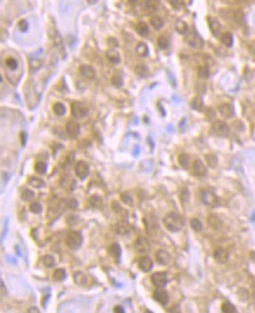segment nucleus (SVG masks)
<instances>
[{"label":"nucleus","mask_w":255,"mask_h":313,"mask_svg":"<svg viewBox=\"0 0 255 313\" xmlns=\"http://www.w3.org/2000/svg\"><path fill=\"white\" fill-rule=\"evenodd\" d=\"M183 218L177 212H169L164 218V225L169 232H179L183 227Z\"/></svg>","instance_id":"f257e3e1"},{"label":"nucleus","mask_w":255,"mask_h":313,"mask_svg":"<svg viewBox=\"0 0 255 313\" xmlns=\"http://www.w3.org/2000/svg\"><path fill=\"white\" fill-rule=\"evenodd\" d=\"M66 244L71 250H78L82 245V235L78 231H73L67 234Z\"/></svg>","instance_id":"f03ea898"},{"label":"nucleus","mask_w":255,"mask_h":313,"mask_svg":"<svg viewBox=\"0 0 255 313\" xmlns=\"http://www.w3.org/2000/svg\"><path fill=\"white\" fill-rule=\"evenodd\" d=\"M201 200L205 205L209 207H216L219 205V198L213 191L210 190H202L201 191Z\"/></svg>","instance_id":"7ed1b4c3"},{"label":"nucleus","mask_w":255,"mask_h":313,"mask_svg":"<svg viewBox=\"0 0 255 313\" xmlns=\"http://www.w3.org/2000/svg\"><path fill=\"white\" fill-rule=\"evenodd\" d=\"M71 112H72V115L75 119H84L88 114V108L82 102L73 101L72 105H71Z\"/></svg>","instance_id":"20e7f679"},{"label":"nucleus","mask_w":255,"mask_h":313,"mask_svg":"<svg viewBox=\"0 0 255 313\" xmlns=\"http://www.w3.org/2000/svg\"><path fill=\"white\" fill-rule=\"evenodd\" d=\"M212 131L214 132V134L219 135V137H226L229 133V126L221 120H216L215 122H213L212 125Z\"/></svg>","instance_id":"39448f33"},{"label":"nucleus","mask_w":255,"mask_h":313,"mask_svg":"<svg viewBox=\"0 0 255 313\" xmlns=\"http://www.w3.org/2000/svg\"><path fill=\"white\" fill-rule=\"evenodd\" d=\"M150 280L155 287H165L168 283V277L166 272H155L152 274Z\"/></svg>","instance_id":"423d86ee"},{"label":"nucleus","mask_w":255,"mask_h":313,"mask_svg":"<svg viewBox=\"0 0 255 313\" xmlns=\"http://www.w3.org/2000/svg\"><path fill=\"white\" fill-rule=\"evenodd\" d=\"M186 41L190 47L193 48H202L203 47V40L200 38V35L195 32H189L186 35Z\"/></svg>","instance_id":"0eeeda50"},{"label":"nucleus","mask_w":255,"mask_h":313,"mask_svg":"<svg viewBox=\"0 0 255 313\" xmlns=\"http://www.w3.org/2000/svg\"><path fill=\"white\" fill-rule=\"evenodd\" d=\"M153 299L155 300V301H157L160 305L166 306L167 303H168L169 297H168L167 291H165L164 290V287H157V290L153 292Z\"/></svg>","instance_id":"6e6552de"},{"label":"nucleus","mask_w":255,"mask_h":313,"mask_svg":"<svg viewBox=\"0 0 255 313\" xmlns=\"http://www.w3.org/2000/svg\"><path fill=\"white\" fill-rule=\"evenodd\" d=\"M74 172H75V174H77V177H78L79 179H85L86 177L88 175V173H90V167L87 165V163L81 160V161H78L75 164Z\"/></svg>","instance_id":"1a4fd4ad"},{"label":"nucleus","mask_w":255,"mask_h":313,"mask_svg":"<svg viewBox=\"0 0 255 313\" xmlns=\"http://www.w3.org/2000/svg\"><path fill=\"white\" fill-rule=\"evenodd\" d=\"M66 132L71 138H78L80 134V125L75 121H68L66 125Z\"/></svg>","instance_id":"9d476101"},{"label":"nucleus","mask_w":255,"mask_h":313,"mask_svg":"<svg viewBox=\"0 0 255 313\" xmlns=\"http://www.w3.org/2000/svg\"><path fill=\"white\" fill-rule=\"evenodd\" d=\"M79 73L88 80H93L95 78V70L90 65H81L79 67Z\"/></svg>","instance_id":"9b49d317"},{"label":"nucleus","mask_w":255,"mask_h":313,"mask_svg":"<svg viewBox=\"0 0 255 313\" xmlns=\"http://www.w3.org/2000/svg\"><path fill=\"white\" fill-rule=\"evenodd\" d=\"M193 173L197 177H205L207 174V168L202 163V160L196 159L193 164Z\"/></svg>","instance_id":"f8f14e48"},{"label":"nucleus","mask_w":255,"mask_h":313,"mask_svg":"<svg viewBox=\"0 0 255 313\" xmlns=\"http://www.w3.org/2000/svg\"><path fill=\"white\" fill-rule=\"evenodd\" d=\"M213 257H214V259L219 264H223V263H226L228 260V252L225 248H222V247H217V248H215V251L213 253Z\"/></svg>","instance_id":"ddd939ff"},{"label":"nucleus","mask_w":255,"mask_h":313,"mask_svg":"<svg viewBox=\"0 0 255 313\" xmlns=\"http://www.w3.org/2000/svg\"><path fill=\"white\" fill-rule=\"evenodd\" d=\"M219 112L222 115L225 119H230L233 115H234V110H233V106L226 102V104H222L219 106Z\"/></svg>","instance_id":"4468645a"},{"label":"nucleus","mask_w":255,"mask_h":313,"mask_svg":"<svg viewBox=\"0 0 255 313\" xmlns=\"http://www.w3.org/2000/svg\"><path fill=\"white\" fill-rule=\"evenodd\" d=\"M139 268L144 272H149L150 270L153 268V261L150 259L149 257L147 255H144L139 259Z\"/></svg>","instance_id":"2eb2a0df"},{"label":"nucleus","mask_w":255,"mask_h":313,"mask_svg":"<svg viewBox=\"0 0 255 313\" xmlns=\"http://www.w3.org/2000/svg\"><path fill=\"white\" fill-rule=\"evenodd\" d=\"M115 230H117V233H119L120 235H127L128 233H131L132 231V226L127 223V221H119L118 224H117V226H115Z\"/></svg>","instance_id":"dca6fc26"},{"label":"nucleus","mask_w":255,"mask_h":313,"mask_svg":"<svg viewBox=\"0 0 255 313\" xmlns=\"http://www.w3.org/2000/svg\"><path fill=\"white\" fill-rule=\"evenodd\" d=\"M155 259L160 264V265H167V264H169L170 263V254L167 252V251H165V250H160V251H157V254H155Z\"/></svg>","instance_id":"f3484780"},{"label":"nucleus","mask_w":255,"mask_h":313,"mask_svg":"<svg viewBox=\"0 0 255 313\" xmlns=\"http://www.w3.org/2000/svg\"><path fill=\"white\" fill-rule=\"evenodd\" d=\"M135 250H137V253L140 254H146L148 251H149V244L148 241L144 238H139L135 243Z\"/></svg>","instance_id":"a211bd4d"},{"label":"nucleus","mask_w":255,"mask_h":313,"mask_svg":"<svg viewBox=\"0 0 255 313\" xmlns=\"http://www.w3.org/2000/svg\"><path fill=\"white\" fill-rule=\"evenodd\" d=\"M207 21H208V26L210 28V32L214 34V35H219L220 32H221V25L220 22L216 19L212 18V17H208L207 18Z\"/></svg>","instance_id":"6ab92c4d"},{"label":"nucleus","mask_w":255,"mask_h":313,"mask_svg":"<svg viewBox=\"0 0 255 313\" xmlns=\"http://www.w3.org/2000/svg\"><path fill=\"white\" fill-rule=\"evenodd\" d=\"M74 281L79 286H86L88 284V278L84 272H75L74 273Z\"/></svg>","instance_id":"aec40b11"},{"label":"nucleus","mask_w":255,"mask_h":313,"mask_svg":"<svg viewBox=\"0 0 255 313\" xmlns=\"http://www.w3.org/2000/svg\"><path fill=\"white\" fill-rule=\"evenodd\" d=\"M108 253L111 254L112 257L117 260V261H119L120 255H121V248L119 246V244H117V243L112 244L111 246H110V248H108Z\"/></svg>","instance_id":"412c9836"},{"label":"nucleus","mask_w":255,"mask_h":313,"mask_svg":"<svg viewBox=\"0 0 255 313\" xmlns=\"http://www.w3.org/2000/svg\"><path fill=\"white\" fill-rule=\"evenodd\" d=\"M208 224H209V226L212 228H214V230H219L220 227L222 226V221L221 219L217 217V215H214V214H210L209 217H208Z\"/></svg>","instance_id":"4be33fe9"},{"label":"nucleus","mask_w":255,"mask_h":313,"mask_svg":"<svg viewBox=\"0 0 255 313\" xmlns=\"http://www.w3.org/2000/svg\"><path fill=\"white\" fill-rule=\"evenodd\" d=\"M88 203H90V205L92 207H94V208H100V207H102V198L100 197V195H92L90 197V199H88Z\"/></svg>","instance_id":"5701e85b"},{"label":"nucleus","mask_w":255,"mask_h":313,"mask_svg":"<svg viewBox=\"0 0 255 313\" xmlns=\"http://www.w3.org/2000/svg\"><path fill=\"white\" fill-rule=\"evenodd\" d=\"M61 185L64 186V188L66 190H68V191H72L75 188V181L72 179V178H70V177H65V178H62L61 180Z\"/></svg>","instance_id":"b1692460"},{"label":"nucleus","mask_w":255,"mask_h":313,"mask_svg":"<svg viewBox=\"0 0 255 313\" xmlns=\"http://www.w3.org/2000/svg\"><path fill=\"white\" fill-rule=\"evenodd\" d=\"M145 7L148 11H150V12H155V11H157V8L160 7V1L159 0H146Z\"/></svg>","instance_id":"393cba45"},{"label":"nucleus","mask_w":255,"mask_h":313,"mask_svg":"<svg viewBox=\"0 0 255 313\" xmlns=\"http://www.w3.org/2000/svg\"><path fill=\"white\" fill-rule=\"evenodd\" d=\"M175 30H177V33L187 34V32H188V25L183 20H177V24H175Z\"/></svg>","instance_id":"a878e982"},{"label":"nucleus","mask_w":255,"mask_h":313,"mask_svg":"<svg viewBox=\"0 0 255 313\" xmlns=\"http://www.w3.org/2000/svg\"><path fill=\"white\" fill-rule=\"evenodd\" d=\"M179 164L183 167V168H189L190 166V158L188 154L181 153L179 155Z\"/></svg>","instance_id":"bb28decb"},{"label":"nucleus","mask_w":255,"mask_h":313,"mask_svg":"<svg viewBox=\"0 0 255 313\" xmlns=\"http://www.w3.org/2000/svg\"><path fill=\"white\" fill-rule=\"evenodd\" d=\"M137 32L141 37H146V35H148V33H149V28H148V26H147V24L146 22H139L137 25Z\"/></svg>","instance_id":"cd10ccee"},{"label":"nucleus","mask_w":255,"mask_h":313,"mask_svg":"<svg viewBox=\"0 0 255 313\" xmlns=\"http://www.w3.org/2000/svg\"><path fill=\"white\" fill-rule=\"evenodd\" d=\"M221 311L223 313H235L236 307L230 301H223L222 305H221Z\"/></svg>","instance_id":"c85d7f7f"},{"label":"nucleus","mask_w":255,"mask_h":313,"mask_svg":"<svg viewBox=\"0 0 255 313\" xmlns=\"http://www.w3.org/2000/svg\"><path fill=\"white\" fill-rule=\"evenodd\" d=\"M190 106L193 110H195V111H201L203 108V101L202 99L200 98V97H195L194 99L190 101Z\"/></svg>","instance_id":"c756f323"},{"label":"nucleus","mask_w":255,"mask_h":313,"mask_svg":"<svg viewBox=\"0 0 255 313\" xmlns=\"http://www.w3.org/2000/svg\"><path fill=\"white\" fill-rule=\"evenodd\" d=\"M53 112L57 114V115H64L66 113V107L64 104H61V102H55L54 105H53Z\"/></svg>","instance_id":"7c9ffc66"},{"label":"nucleus","mask_w":255,"mask_h":313,"mask_svg":"<svg viewBox=\"0 0 255 313\" xmlns=\"http://www.w3.org/2000/svg\"><path fill=\"white\" fill-rule=\"evenodd\" d=\"M221 42H222L225 46L230 47L233 45V35L229 33V32H226V33L221 34Z\"/></svg>","instance_id":"2f4dec72"},{"label":"nucleus","mask_w":255,"mask_h":313,"mask_svg":"<svg viewBox=\"0 0 255 313\" xmlns=\"http://www.w3.org/2000/svg\"><path fill=\"white\" fill-rule=\"evenodd\" d=\"M135 50H137V53L139 54V57H146L148 54V47L145 42H139Z\"/></svg>","instance_id":"473e14b6"},{"label":"nucleus","mask_w":255,"mask_h":313,"mask_svg":"<svg viewBox=\"0 0 255 313\" xmlns=\"http://www.w3.org/2000/svg\"><path fill=\"white\" fill-rule=\"evenodd\" d=\"M53 279L55 281H62L66 279V271L64 268H57L53 273Z\"/></svg>","instance_id":"72a5a7b5"},{"label":"nucleus","mask_w":255,"mask_h":313,"mask_svg":"<svg viewBox=\"0 0 255 313\" xmlns=\"http://www.w3.org/2000/svg\"><path fill=\"white\" fill-rule=\"evenodd\" d=\"M28 183H30L31 186L35 187V188H41V187L45 186V181L40 179V178H35V177H31Z\"/></svg>","instance_id":"f704fd0d"},{"label":"nucleus","mask_w":255,"mask_h":313,"mask_svg":"<svg viewBox=\"0 0 255 313\" xmlns=\"http://www.w3.org/2000/svg\"><path fill=\"white\" fill-rule=\"evenodd\" d=\"M41 263H42V265L47 268H51L55 265V259H54V257L52 255H45L42 259H41Z\"/></svg>","instance_id":"c9c22d12"},{"label":"nucleus","mask_w":255,"mask_h":313,"mask_svg":"<svg viewBox=\"0 0 255 313\" xmlns=\"http://www.w3.org/2000/svg\"><path fill=\"white\" fill-rule=\"evenodd\" d=\"M150 25L155 30H160L161 27L164 26V20L161 19L160 17H152L150 18Z\"/></svg>","instance_id":"e433bc0d"},{"label":"nucleus","mask_w":255,"mask_h":313,"mask_svg":"<svg viewBox=\"0 0 255 313\" xmlns=\"http://www.w3.org/2000/svg\"><path fill=\"white\" fill-rule=\"evenodd\" d=\"M205 160H206L207 165L209 167H215L217 165V157L214 155V154H206Z\"/></svg>","instance_id":"4c0bfd02"},{"label":"nucleus","mask_w":255,"mask_h":313,"mask_svg":"<svg viewBox=\"0 0 255 313\" xmlns=\"http://www.w3.org/2000/svg\"><path fill=\"white\" fill-rule=\"evenodd\" d=\"M134 72L140 75V77H146L148 74V68L145 66L144 64H140V65H137L135 68H134Z\"/></svg>","instance_id":"58836bf2"},{"label":"nucleus","mask_w":255,"mask_h":313,"mask_svg":"<svg viewBox=\"0 0 255 313\" xmlns=\"http://www.w3.org/2000/svg\"><path fill=\"white\" fill-rule=\"evenodd\" d=\"M197 75L201 79H206L209 77V68L207 66H200L197 68Z\"/></svg>","instance_id":"ea45409f"},{"label":"nucleus","mask_w":255,"mask_h":313,"mask_svg":"<svg viewBox=\"0 0 255 313\" xmlns=\"http://www.w3.org/2000/svg\"><path fill=\"white\" fill-rule=\"evenodd\" d=\"M190 226H192V228L195 232H201L202 231V223L197 218H193V219L190 220Z\"/></svg>","instance_id":"a19ab883"},{"label":"nucleus","mask_w":255,"mask_h":313,"mask_svg":"<svg viewBox=\"0 0 255 313\" xmlns=\"http://www.w3.org/2000/svg\"><path fill=\"white\" fill-rule=\"evenodd\" d=\"M5 64H6V66L8 67L10 70H12V71L18 68V61H17V59H14L13 57H8V58H6Z\"/></svg>","instance_id":"79ce46f5"},{"label":"nucleus","mask_w":255,"mask_h":313,"mask_svg":"<svg viewBox=\"0 0 255 313\" xmlns=\"http://www.w3.org/2000/svg\"><path fill=\"white\" fill-rule=\"evenodd\" d=\"M107 58L108 60L113 62V64H119L120 62V55H119L117 52H114V51H110V52H107Z\"/></svg>","instance_id":"37998d69"},{"label":"nucleus","mask_w":255,"mask_h":313,"mask_svg":"<svg viewBox=\"0 0 255 313\" xmlns=\"http://www.w3.org/2000/svg\"><path fill=\"white\" fill-rule=\"evenodd\" d=\"M157 46L161 50H166L168 47V38L166 35H160L157 38Z\"/></svg>","instance_id":"c03bdc74"},{"label":"nucleus","mask_w":255,"mask_h":313,"mask_svg":"<svg viewBox=\"0 0 255 313\" xmlns=\"http://www.w3.org/2000/svg\"><path fill=\"white\" fill-rule=\"evenodd\" d=\"M112 84L115 87H121L122 86V77L120 73H114V75L112 77Z\"/></svg>","instance_id":"a18cd8bd"},{"label":"nucleus","mask_w":255,"mask_h":313,"mask_svg":"<svg viewBox=\"0 0 255 313\" xmlns=\"http://www.w3.org/2000/svg\"><path fill=\"white\" fill-rule=\"evenodd\" d=\"M46 168H47V165H46L44 161H38V163L35 164V171H37V173L45 174Z\"/></svg>","instance_id":"49530a36"},{"label":"nucleus","mask_w":255,"mask_h":313,"mask_svg":"<svg viewBox=\"0 0 255 313\" xmlns=\"http://www.w3.org/2000/svg\"><path fill=\"white\" fill-rule=\"evenodd\" d=\"M34 198V193H33L31 190H24L22 193H21V199L25 200V201H30Z\"/></svg>","instance_id":"de8ad7c7"},{"label":"nucleus","mask_w":255,"mask_h":313,"mask_svg":"<svg viewBox=\"0 0 255 313\" xmlns=\"http://www.w3.org/2000/svg\"><path fill=\"white\" fill-rule=\"evenodd\" d=\"M121 200L124 201L126 205H128V206H132L133 205V199H132L131 194L129 193H122L121 194Z\"/></svg>","instance_id":"09e8293b"},{"label":"nucleus","mask_w":255,"mask_h":313,"mask_svg":"<svg viewBox=\"0 0 255 313\" xmlns=\"http://www.w3.org/2000/svg\"><path fill=\"white\" fill-rule=\"evenodd\" d=\"M30 210H31V212H33V213L39 214L42 212V206L40 205L39 203H33L32 205H31V207H30Z\"/></svg>","instance_id":"8fccbe9b"},{"label":"nucleus","mask_w":255,"mask_h":313,"mask_svg":"<svg viewBox=\"0 0 255 313\" xmlns=\"http://www.w3.org/2000/svg\"><path fill=\"white\" fill-rule=\"evenodd\" d=\"M18 28H19L21 32H26L27 28H28V24L25 19H21L18 21Z\"/></svg>","instance_id":"3c124183"},{"label":"nucleus","mask_w":255,"mask_h":313,"mask_svg":"<svg viewBox=\"0 0 255 313\" xmlns=\"http://www.w3.org/2000/svg\"><path fill=\"white\" fill-rule=\"evenodd\" d=\"M233 18H234V20H235V21H237V22H242V19H243V14H242L240 11L235 10V11L233 12Z\"/></svg>","instance_id":"603ef678"},{"label":"nucleus","mask_w":255,"mask_h":313,"mask_svg":"<svg viewBox=\"0 0 255 313\" xmlns=\"http://www.w3.org/2000/svg\"><path fill=\"white\" fill-rule=\"evenodd\" d=\"M66 204H67V207H70V208H77L78 207V201L73 199V198L66 200Z\"/></svg>","instance_id":"864d4df0"},{"label":"nucleus","mask_w":255,"mask_h":313,"mask_svg":"<svg viewBox=\"0 0 255 313\" xmlns=\"http://www.w3.org/2000/svg\"><path fill=\"white\" fill-rule=\"evenodd\" d=\"M188 197H189V192H188V190H182V194H181V200H182V203H185V200L187 201L188 200Z\"/></svg>","instance_id":"5fc2aeb1"},{"label":"nucleus","mask_w":255,"mask_h":313,"mask_svg":"<svg viewBox=\"0 0 255 313\" xmlns=\"http://www.w3.org/2000/svg\"><path fill=\"white\" fill-rule=\"evenodd\" d=\"M107 42H108V45L111 47H117V45H118L117 40L114 39V38H110V39L107 40Z\"/></svg>","instance_id":"6e6d98bb"},{"label":"nucleus","mask_w":255,"mask_h":313,"mask_svg":"<svg viewBox=\"0 0 255 313\" xmlns=\"http://www.w3.org/2000/svg\"><path fill=\"white\" fill-rule=\"evenodd\" d=\"M114 312L115 313H124L125 310H124V307L122 306H115L114 307Z\"/></svg>","instance_id":"4d7b16f0"},{"label":"nucleus","mask_w":255,"mask_h":313,"mask_svg":"<svg viewBox=\"0 0 255 313\" xmlns=\"http://www.w3.org/2000/svg\"><path fill=\"white\" fill-rule=\"evenodd\" d=\"M27 312H28V313H34V312H35V313H39L40 311L38 310V308H37V307H31V308H30V310H28Z\"/></svg>","instance_id":"13d9d810"},{"label":"nucleus","mask_w":255,"mask_h":313,"mask_svg":"<svg viewBox=\"0 0 255 313\" xmlns=\"http://www.w3.org/2000/svg\"><path fill=\"white\" fill-rule=\"evenodd\" d=\"M21 144L25 145L26 144V137H25V132H21Z\"/></svg>","instance_id":"bf43d9fd"},{"label":"nucleus","mask_w":255,"mask_h":313,"mask_svg":"<svg viewBox=\"0 0 255 313\" xmlns=\"http://www.w3.org/2000/svg\"><path fill=\"white\" fill-rule=\"evenodd\" d=\"M1 294H6V288H5L4 281H1Z\"/></svg>","instance_id":"052dcab7"},{"label":"nucleus","mask_w":255,"mask_h":313,"mask_svg":"<svg viewBox=\"0 0 255 313\" xmlns=\"http://www.w3.org/2000/svg\"><path fill=\"white\" fill-rule=\"evenodd\" d=\"M87 2L93 5V4H97V2H98V0H87Z\"/></svg>","instance_id":"680f3d73"},{"label":"nucleus","mask_w":255,"mask_h":313,"mask_svg":"<svg viewBox=\"0 0 255 313\" xmlns=\"http://www.w3.org/2000/svg\"><path fill=\"white\" fill-rule=\"evenodd\" d=\"M250 258L253 260H255V252H250Z\"/></svg>","instance_id":"e2e57ef3"},{"label":"nucleus","mask_w":255,"mask_h":313,"mask_svg":"<svg viewBox=\"0 0 255 313\" xmlns=\"http://www.w3.org/2000/svg\"><path fill=\"white\" fill-rule=\"evenodd\" d=\"M128 1H129V2H131V4H135V2H137V0H128Z\"/></svg>","instance_id":"0e129e2a"},{"label":"nucleus","mask_w":255,"mask_h":313,"mask_svg":"<svg viewBox=\"0 0 255 313\" xmlns=\"http://www.w3.org/2000/svg\"><path fill=\"white\" fill-rule=\"evenodd\" d=\"M242 1H249V0H242Z\"/></svg>","instance_id":"69168bd1"}]
</instances>
